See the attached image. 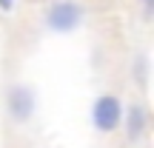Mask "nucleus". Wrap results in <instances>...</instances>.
Segmentation results:
<instances>
[{
    "mask_svg": "<svg viewBox=\"0 0 154 148\" xmlns=\"http://www.w3.org/2000/svg\"><path fill=\"white\" fill-rule=\"evenodd\" d=\"M83 20H86V11L77 0H54L43 17L46 29L54 34H72L83 26Z\"/></svg>",
    "mask_w": 154,
    "mask_h": 148,
    "instance_id": "1",
    "label": "nucleus"
},
{
    "mask_svg": "<svg viewBox=\"0 0 154 148\" xmlns=\"http://www.w3.org/2000/svg\"><path fill=\"white\" fill-rule=\"evenodd\" d=\"M91 125L97 134H114L123 128V103L117 94H97L91 103Z\"/></svg>",
    "mask_w": 154,
    "mask_h": 148,
    "instance_id": "2",
    "label": "nucleus"
},
{
    "mask_svg": "<svg viewBox=\"0 0 154 148\" xmlns=\"http://www.w3.org/2000/svg\"><path fill=\"white\" fill-rule=\"evenodd\" d=\"M34 111H37V94H34V88L26 86V83L9 86V91H6V114L11 117V122L26 125L34 117Z\"/></svg>",
    "mask_w": 154,
    "mask_h": 148,
    "instance_id": "3",
    "label": "nucleus"
},
{
    "mask_svg": "<svg viewBox=\"0 0 154 148\" xmlns=\"http://www.w3.org/2000/svg\"><path fill=\"white\" fill-rule=\"evenodd\" d=\"M123 125H126V140L140 143L149 131V108L143 103H128L123 105Z\"/></svg>",
    "mask_w": 154,
    "mask_h": 148,
    "instance_id": "4",
    "label": "nucleus"
},
{
    "mask_svg": "<svg viewBox=\"0 0 154 148\" xmlns=\"http://www.w3.org/2000/svg\"><path fill=\"white\" fill-rule=\"evenodd\" d=\"M17 0H0V11H11Z\"/></svg>",
    "mask_w": 154,
    "mask_h": 148,
    "instance_id": "5",
    "label": "nucleus"
},
{
    "mask_svg": "<svg viewBox=\"0 0 154 148\" xmlns=\"http://www.w3.org/2000/svg\"><path fill=\"white\" fill-rule=\"evenodd\" d=\"M140 3H143L146 9H151V6H154V0H140Z\"/></svg>",
    "mask_w": 154,
    "mask_h": 148,
    "instance_id": "6",
    "label": "nucleus"
}]
</instances>
